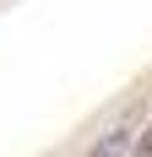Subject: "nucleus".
Returning a JSON list of instances; mask_svg holds the SVG:
<instances>
[{
  "label": "nucleus",
  "mask_w": 152,
  "mask_h": 157,
  "mask_svg": "<svg viewBox=\"0 0 152 157\" xmlns=\"http://www.w3.org/2000/svg\"><path fill=\"white\" fill-rule=\"evenodd\" d=\"M136 125H141V114H125L120 125L109 130L103 141L92 146V157H130V141H136Z\"/></svg>",
  "instance_id": "1"
}]
</instances>
